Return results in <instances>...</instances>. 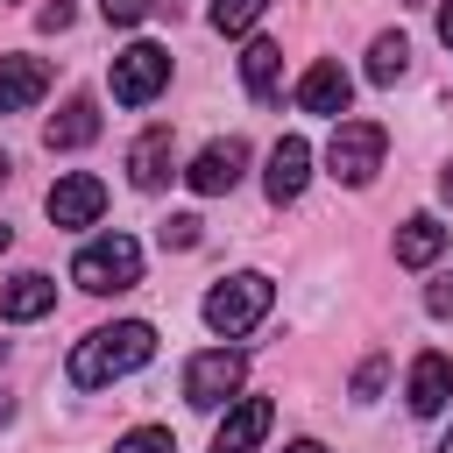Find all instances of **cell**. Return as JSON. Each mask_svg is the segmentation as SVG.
I'll list each match as a JSON object with an SVG mask.
<instances>
[{
	"mask_svg": "<svg viewBox=\"0 0 453 453\" xmlns=\"http://www.w3.org/2000/svg\"><path fill=\"white\" fill-rule=\"evenodd\" d=\"M170 170H177V142H170V127H149V134L127 149V177H134V191H163Z\"/></svg>",
	"mask_w": 453,
	"mask_h": 453,
	"instance_id": "4fadbf2b",
	"label": "cell"
},
{
	"mask_svg": "<svg viewBox=\"0 0 453 453\" xmlns=\"http://www.w3.org/2000/svg\"><path fill=\"white\" fill-rule=\"evenodd\" d=\"M241 85H248V99H283V50L269 42V35H255L248 50H241Z\"/></svg>",
	"mask_w": 453,
	"mask_h": 453,
	"instance_id": "2e32d148",
	"label": "cell"
},
{
	"mask_svg": "<svg viewBox=\"0 0 453 453\" xmlns=\"http://www.w3.org/2000/svg\"><path fill=\"white\" fill-rule=\"evenodd\" d=\"M163 248H198V219H191V212H177V219L163 226Z\"/></svg>",
	"mask_w": 453,
	"mask_h": 453,
	"instance_id": "603a6c76",
	"label": "cell"
},
{
	"mask_svg": "<svg viewBox=\"0 0 453 453\" xmlns=\"http://www.w3.org/2000/svg\"><path fill=\"white\" fill-rule=\"evenodd\" d=\"M439 198H446V205H453V163H446V170H439Z\"/></svg>",
	"mask_w": 453,
	"mask_h": 453,
	"instance_id": "83f0119b",
	"label": "cell"
},
{
	"mask_svg": "<svg viewBox=\"0 0 453 453\" xmlns=\"http://www.w3.org/2000/svg\"><path fill=\"white\" fill-rule=\"evenodd\" d=\"M35 21H42V28H71V0H50Z\"/></svg>",
	"mask_w": 453,
	"mask_h": 453,
	"instance_id": "484cf974",
	"label": "cell"
},
{
	"mask_svg": "<svg viewBox=\"0 0 453 453\" xmlns=\"http://www.w3.org/2000/svg\"><path fill=\"white\" fill-rule=\"evenodd\" d=\"M382 149H389V134L375 127V120H340L333 127V142H326V170L340 177V184H368L375 170H382Z\"/></svg>",
	"mask_w": 453,
	"mask_h": 453,
	"instance_id": "277c9868",
	"label": "cell"
},
{
	"mask_svg": "<svg viewBox=\"0 0 453 453\" xmlns=\"http://www.w3.org/2000/svg\"><path fill=\"white\" fill-rule=\"evenodd\" d=\"M382 382H389V361H382V354H368V361H361V368H354V396H361V403H368V396H375V389H382Z\"/></svg>",
	"mask_w": 453,
	"mask_h": 453,
	"instance_id": "7402d4cb",
	"label": "cell"
},
{
	"mask_svg": "<svg viewBox=\"0 0 453 453\" xmlns=\"http://www.w3.org/2000/svg\"><path fill=\"white\" fill-rule=\"evenodd\" d=\"M347 99H354V78L340 71V57H319V64L297 78V106H304V113L340 120V113H347Z\"/></svg>",
	"mask_w": 453,
	"mask_h": 453,
	"instance_id": "9c48e42d",
	"label": "cell"
},
{
	"mask_svg": "<svg viewBox=\"0 0 453 453\" xmlns=\"http://www.w3.org/2000/svg\"><path fill=\"white\" fill-rule=\"evenodd\" d=\"M7 170H14V163H7V156H0V184H7Z\"/></svg>",
	"mask_w": 453,
	"mask_h": 453,
	"instance_id": "1f68e13d",
	"label": "cell"
},
{
	"mask_svg": "<svg viewBox=\"0 0 453 453\" xmlns=\"http://www.w3.org/2000/svg\"><path fill=\"white\" fill-rule=\"evenodd\" d=\"M241 375H248L241 347H205V354L184 361V403H191V411H219V403H234Z\"/></svg>",
	"mask_w": 453,
	"mask_h": 453,
	"instance_id": "5b68a950",
	"label": "cell"
},
{
	"mask_svg": "<svg viewBox=\"0 0 453 453\" xmlns=\"http://www.w3.org/2000/svg\"><path fill=\"white\" fill-rule=\"evenodd\" d=\"M403 396H411V411H418V418H439V411L453 403V361H446L439 347H425V354L411 361V382H403Z\"/></svg>",
	"mask_w": 453,
	"mask_h": 453,
	"instance_id": "30bf717a",
	"label": "cell"
},
{
	"mask_svg": "<svg viewBox=\"0 0 453 453\" xmlns=\"http://www.w3.org/2000/svg\"><path fill=\"white\" fill-rule=\"evenodd\" d=\"M50 304H57V283H50L42 269H21V276H7V283H0V319H7V326L42 319Z\"/></svg>",
	"mask_w": 453,
	"mask_h": 453,
	"instance_id": "5bb4252c",
	"label": "cell"
},
{
	"mask_svg": "<svg viewBox=\"0 0 453 453\" xmlns=\"http://www.w3.org/2000/svg\"><path fill=\"white\" fill-rule=\"evenodd\" d=\"M7 418H14V403H7V396H0V425H7Z\"/></svg>",
	"mask_w": 453,
	"mask_h": 453,
	"instance_id": "f546056e",
	"label": "cell"
},
{
	"mask_svg": "<svg viewBox=\"0 0 453 453\" xmlns=\"http://www.w3.org/2000/svg\"><path fill=\"white\" fill-rule=\"evenodd\" d=\"M262 7H269V0H212V28H219V35H241V28H255Z\"/></svg>",
	"mask_w": 453,
	"mask_h": 453,
	"instance_id": "ffe728a7",
	"label": "cell"
},
{
	"mask_svg": "<svg viewBox=\"0 0 453 453\" xmlns=\"http://www.w3.org/2000/svg\"><path fill=\"white\" fill-rule=\"evenodd\" d=\"M241 170H248V142H241V134H226V142H205V149L191 156L184 184H191L198 198H219V191H234V184H241Z\"/></svg>",
	"mask_w": 453,
	"mask_h": 453,
	"instance_id": "52a82bcc",
	"label": "cell"
},
{
	"mask_svg": "<svg viewBox=\"0 0 453 453\" xmlns=\"http://www.w3.org/2000/svg\"><path fill=\"white\" fill-rule=\"evenodd\" d=\"M99 14H106V21H120V28H134V21L149 14V0H99Z\"/></svg>",
	"mask_w": 453,
	"mask_h": 453,
	"instance_id": "cb8c5ba5",
	"label": "cell"
},
{
	"mask_svg": "<svg viewBox=\"0 0 453 453\" xmlns=\"http://www.w3.org/2000/svg\"><path fill=\"white\" fill-rule=\"evenodd\" d=\"M304 177H311V149H304V134H283V142L269 149V170H262L269 205H290V198L304 191Z\"/></svg>",
	"mask_w": 453,
	"mask_h": 453,
	"instance_id": "8fae6325",
	"label": "cell"
},
{
	"mask_svg": "<svg viewBox=\"0 0 453 453\" xmlns=\"http://www.w3.org/2000/svg\"><path fill=\"white\" fill-rule=\"evenodd\" d=\"M7 241H14V226H7V219H0V248H7Z\"/></svg>",
	"mask_w": 453,
	"mask_h": 453,
	"instance_id": "4dcf8cb0",
	"label": "cell"
},
{
	"mask_svg": "<svg viewBox=\"0 0 453 453\" xmlns=\"http://www.w3.org/2000/svg\"><path fill=\"white\" fill-rule=\"evenodd\" d=\"M50 92V64L42 57H0V113H28Z\"/></svg>",
	"mask_w": 453,
	"mask_h": 453,
	"instance_id": "9a60e30c",
	"label": "cell"
},
{
	"mask_svg": "<svg viewBox=\"0 0 453 453\" xmlns=\"http://www.w3.org/2000/svg\"><path fill=\"white\" fill-rule=\"evenodd\" d=\"M163 85H170V50L163 42H127L113 57V99L120 106H149Z\"/></svg>",
	"mask_w": 453,
	"mask_h": 453,
	"instance_id": "8992f818",
	"label": "cell"
},
{
	"mask_svg": "<svg viewBox=\"0 0 453 453\" xmlns=\"http://www.w3.org/2000/svg\"><path fill=\"white\" fill-rule=\"evenodd\" d=\"M439 248H446V226H439L432 212H411V219L396 226V262H403V269H432Z\"/></svg>",
	"mask_w": 453,
	"mask_h": 453,
	"instance_id": "e0dca14e",
	"label": "cell"
},
{
	"mask_svg": "<svg viewBox=\"0 0 453 453\" xmlns=\"http://www.w3.org/2000/svg\"><path fill=\"white\" fill-rule=\"evenodd\" d=\"M113 453H177V439H170L163 425H134V432H127Z\"/></svg>",
	"mask_w": 453,
	"mask_h": 453,
	"instance_id": "44dd1931",
	"label": "cell"
},
{
	"mask_svg": "<svg viewBox=\"0 0 453 453\" xmlns=\"http://www.w3.org/2000/svg\"><path fill=\"white\" fill-rule=\"evenodd\" d=\"M269 396H241L226 418H219V432H212V453H255L262 439H269Z\"/></svg>",
	"mask_w": 453,
	"mask_h": 453,
	"instance_id": "7c38bea8",
	"label": "cell"
},
{
	"mask_svg": "<svg viewBox=\"0 0 453 453\" xmlns=\"http://www.w3.org/2000/svg\"><path fill=\"white\" fill-rule=\"evenodd\" d=\"M439 42H446V50H453V0H446V7H439Z\"/></svg>",
	"mask_w": 453,
	"mask_h": 453,
	"instance_id": "4316f807",
	"label": "cell"
},
{
	"mask_svg": "<svg viewBox=\"0 0 453 453\" xmlns=\"http://www.w3.org/2000/svg\"><path fill=\"white\" fill-rule=\"evenodd\" d=\"M0 354H7V340H0Z\"/></svg>",
	"mask_w": 453,
	"mask_h": 453,
	"instance_id": "836d02e7",
	"label": "cell"
},
{
	"mask_svg": "<svg viewBox=\"0 0 453 453\" xmlns=\"http://www.w3.org/2000/svg\"><path fill=\"white\" fill-rule=\"evenodd\" d=\"M71 283L92 290V297L134 290V283H142V241H134V234H99V241H85L78 262H71Z\"/></svg>",
	"mask_w": 453,
	"mask_h": 453,
	"instance_id": "7a4b0ae2",
	"label": "cell"
},
{
	"mask_svg": "<svg viewBox=\"0 0 453 453\" xmlns=\"http://www.w3.org/2000/svg\"><path fill=\"white\" fill-rule=\"evenodd\" d=\"M92 134H99V106H92L85 92H78V99H64V113L42 127V142H50V149H85Z\"/></svg>",
	"mask_w": 453,
	"mask_h": 453,
	"instance_id": "ac0fdd59",
	"label": "cell"
},
{
	"mask_svg": "<svg viewBox=\"0 0 453 453\" xmlns=\"http://www.w3.org/2000/svg\"><path fill=\"white\" fill-rule=\"evenodd\" d=\"M283 453H326V446H319V439H297V446H283Z\"/></svg>",
	"mask_w": 453,
	"mask_h": 453,
	"instance_id": "f1b7e54d",
	"label": "cell"
},
{
	"mask_svg": "<svg viewBox=\"0 0 453 453\" xmlns=\"http://www.w3.org/2000/svg\"><path fill=\"white\" fill-rule=\"evenodd\" d=\"M269 297H276V283H269L262 269H241V276H226V283H212V290H205V326H212L219 340H241V333H255V326H262Z\"/></svg>",
	"mask_w": 453,
	"mask_h": 453,
	"instance_id": "3957f363",
	"label": "cell"
},
{
	"mask_svg": "<svg viewBox=\"0 0 453 453\" xmlns=\"http://www.w3.org/2000/svg\"><path fill=\"white\" fill-rule=\"evenodd\" d=\"M403 71H411V42H403V35H375V42H368V78H375V85H396Z\"/></svg>",
	"mask_w": 453,
	"mask_h": 453,
	"instance_id": "d6986e66",
	"label": "cell"
},
{
	"mask_svg": "<svg viewBox=\"0 0 453 453\" xmlns=\"http://www.w3.org/2000/svg\"><path fill=\"white\" fill-rule=\"evenodd\" d=\"M42 205H50V219H57V226H71V234H78V226H99V212H106V184H99L92 170H71V177H57V184H50V198H42Z\"/></svg>",
	"mask_w": 453,
	"mask_h": 453,
	"instance_id": "ba28073f",
	"label": "cell"
},
{
	"mask_svg": "<svg viewBox=\"0 0 453 453\" xmlns=\"http://www.w3.org/2000/svg\"><path fill=\"white\" fill-rule=\"evenodd\" d=\"M149 354H156V326H149V319H113V326H92V333L71 347L64 375H71L78 389H106V382L134 375Z\"/></svg>",
	"mask_w": 453,
	"mask_h": 453,
	"instance_id": "6da1fadb",
	"label": "cell"
},
{
	"mask_svg": "<svg viewBox=\"0 0 453 453\" xmlns=\"http://www.w3.org/2000/svg\"><path fill=\"white\" fill-rule=\"evenodd\" d=\"M439 453H453V432H446V446H439Z\"/></svg>",
	"mask_w": 453,
	"mask_h": 453,
	"instance_id": "d6a6232c",
	"label": "cell"
},
{
	"mask_svg": "<svg viewBox=\"0 0 453 453\" xmlns=\"http://www.w3.org/2000/svg\"><path fill=\"white\" fill-rule=\"evenodd\" d=\"M425 311H432V319H453V276H439V283L425 290Z\"/></svg>",
	"mask_w": 453,
	"mask_h": 453,
	"instance_id": "d4e9b609",
	"label": "cell"
}]
</instances>
